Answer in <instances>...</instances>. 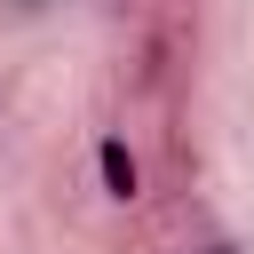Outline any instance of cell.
Masks as SVG:
<instances>
[{
  "mask_svg": "<svg viewBox=\"0 0 254 254\" xmlns=\"http://www.w3.org/2000/svg\"><path fill=\"white\" fill-rule=\"evenodd\" d=\"M95 183H103V198H119V206L143 190V175H135V151H127L119 135H103V143H95Z\"/></svg>",
  "mask_w": 254,
  "mask_h": 254,
  "instance_id": "obj_1",
  "label": "cell"
},
{
  "mask_svg": "<svg viewBox=\"0 0 254 254\" xmlns=\"http://www.w3.org/2000/svg\"><path fill=\"white\" fill-rule=\"evenodd\" d=\"M214 254H238V246H214Z\"/></svg>",
  "mask_w": 254,
  "mask_h": 254,
  "instance_id": "obj_2",
  "label": "cell"
}]
</instances>
